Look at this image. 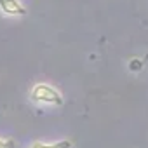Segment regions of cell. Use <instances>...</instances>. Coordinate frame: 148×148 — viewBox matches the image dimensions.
Masks as SVG:
<instances>
[{"label":"cell","mask_w":148,"mask_h":148,"mask_svg":"<svg viewBox=\"0 0 148 148\" xmlns=\"http://www.w3.org/2000/svg\"><path fill=\"white\" fill-rule=\"evenodd\" d=\"M32 148H71V141L68 139H63V141H58V143H40V141H35L32 145Z\"/></svg>","instance_id":"3957f363"},{"label":"cell","mask_w":148,"mask_h":148,"mask_svg":"<svg viewBox=\"0 0 148 148\" xmlns=\"http://www.w3.org/2000/svg\"><path fill=\"white\" fill-rule=\"evenodd\" d=\"M138 68H141V61L138 63V61H132L131 63V70H138Z\"/></svg>","instance_id":"5b68a950"},{"label":"cell","mask_w":148,"mask_h":148,"mask_svg":"<svg viewBox=\"0 0 148 148\" xmlns=\"http://www.w3.org/2000/svg\"><path fill=\"white\" fill-rule=\"evenodd\" d=\"M0 9L9 16H25L26 14V9L18 0H0Z\"/></svg>","instance_id":"7a4b0ae2"},{"label":"cell","mask_w":148,"mask_h":148,"mask_svg":"<svg viewBox=\"0 0 148 148\" xmlns=\"http://www.w3.org/2000/svg\"><path fill=\"white\" fill-rule=\"evenodd\" d=\"M32 99L35 103H49V105H63V96L59 94V91H56L52 86L49 84H37L32 89Z\"/></svg>","instance_id":"6da1fadb"},{"label":"cell","mask_w":148,"mask_h":148,"mask_svg":"<svg viewBox=\"0 0 148 148\" xmlns=\"http://www.w3.org/2000/svg\"><path fill=\"white\" fill-rule=\"evenodd\" d=\"M0 148H14V141L12 139H2V138H0Z\"/></svg>","instance_id":"277c9868"}]
</instances>
